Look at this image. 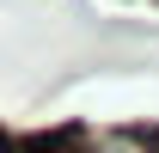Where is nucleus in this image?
<instances>
[{
    "instance_id": "1",
    "label": "nucleus",
    "mask_w": 159,
    "mask_h": 153,
    "mask_svg": "<svg viewBox=\"0 0 159 153\" xmlns=\"http://www.w3.org/2000/svg\"><path fill=\"white\" fill-rule=\"evenodd\" d=\"M98 153H147V141H141V135H104Z\"/></svg>"
},
{
    "instance_id": "2",
    "label": "nucleus",
    "mask_w": 159,
    "mask_h": 153,
    "mask_svg": "<svg viewBox=\"0 0 159 153\" xmlns=\"http://www.w3.org/2000/svg\"><path fill=\"white\" fill-rule=\"evenodd\" d=\"M80 147V135L67 129V135H55V141H49V135H37V141H31V153H74Z\"/></svg>"
},
{
    "instance_id": "3",
    "label": "nucleus",
    "mask_w": 159,
    "mask_h": 153,
    "mask_svg": "<svg viewBox=\"0 0 159 153\" xmlns=\"http://www.w3.org/2000/svg\"><path fill=\"white\" fill-rule=\"evenodd\" d=\"M0 153H6V135H0Z\"/></svg>"
}]
</instances>
